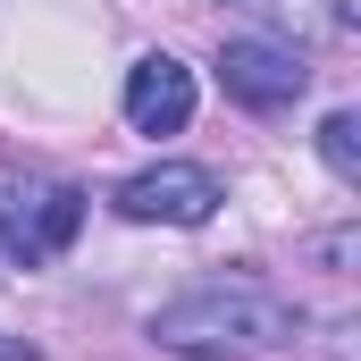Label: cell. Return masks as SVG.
I'll return each mask as SVG.
<instances>
[{
	"mask_svg": "<svg viewBox=\"0 0 361 361\" xmlns=\"http://www.w3.org/2000/svg\"><path fill=\"white\" fill-rule=\"evenodd\" d=\"M302 336V311L261 286H193L152 311V345L185 361H261Z\"/></svg>",
	"mask_w": 361,
	"mask_h": 361,
	"instance_id": "6da1fadb",
	"label": "cell"
},
{
	"mask_svg": "<svg viewBox=\"0 0 361 361\" xmlns=\"http://www.w3.org/2000/svg\"><path fill=\"white\" fill-rule=\"evenodd\" d=\"M85 227V193L76 185H8L0 193V252L8 261H59Z\"/></svg>",
	"mask_w": 361,
	"mask_h": 361,
	"instance_id": "7a4b0ae2",
	"label": "cell"
},
{
	"mask_svg": "<svg viewBox=\"0 0 361 361\" xmlns=\"http://www.w3.org/2000/svg\"><path fill=\"white\" fill-rule=\"evenodd\" d=\"M319 160L345 185H361V118L353 109H328V118H319Z\"/></svg>",
	"mask_w": 361,
	"mask_h": 361,
	"instance_id": "8992f818",
	"label": "cell"
},
{
	"mask_svg": "<svg viewBox=\"0 0 361 361\" xmlns=\"http://www.w3.org/2000/svg\"><path fill=\"white\" fill-rule=\"evenodd\" d=\"M0 361H34V345H0Z\"/></svg>",
	"mask_w": 361,
	"mask_h": 361,
	"instance_id": "52a82bcc",
	"label": "cell"
},
{
	"mask_svg": "<svg viewBox=\"0 0 361 361\" xmlns=\"http://www.w3.org/2000/svg\"><path fill=\"white\" fill-rule=\"evenodd\" d=\"M219 85H227V101H244V109H294L302 85H311V68H302L294 42H261V34H244V42L219 51Z\"/></svg>",
	"mask_w": 361,
	"mask_h": 361,
	"instance_id": "277c9868",
	"label": "cell"
},
{
	"mask_svg": "<svg viewBox=\"0 0 361 361\" xmlns=\"http://www.w3.org/2000/svg\"><path fill=\"white\" fill-rule=\"evenodd\" d=\"M219 202H227L219 177L193 169V160H160V169L118 185V219H135V227H202Z\"/></svg>",
	"mask_w": 361,
	"mask_h": 361,
	"instance_id": "3957f363",
	"label": "cell"
},
{
	"mask_svg": "<svg viewBox=\"0 0 361 361\" xmlns=\"http://www.w3.org/2000/svg\"><path fill=\"white\" fill-rule=\"evenodd\" d=\"M193 68L169 59V51H152V59H135L126 68V126L135 135H185L193 126Z\"/></svg>",
	"mask_w": 361,
	"mask_h": 361,
	"instance_id": "5b68a950",
	"label": "cell"
}]
</instances>
